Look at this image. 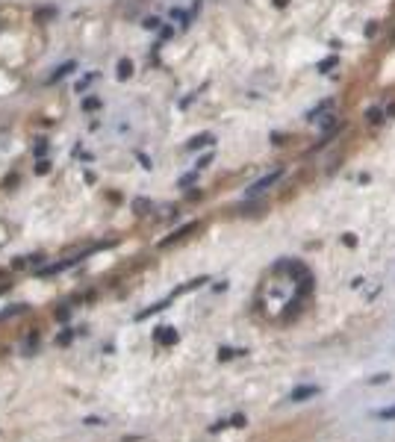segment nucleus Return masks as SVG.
I'll return each instance as SVG.
<instances>
[{
	"label": "nucleus",
	"mask_w": 395,
	"mask_h": 442,
	"mask_svg": "<svg viewBox=\"0 0 395 442\" xmlns=\"http://www.w3.org/2000/svg\"><path fill=\"white\" fill-rule=\"evenodd\" d=\"M280 177H283V168H274L271 174H266V177H260V180L248 189V198H257V195H263V192H269L277 180H280Z\"/></svg>",
	"instance_id": "1"
},
{
	"label": "nucleus",
	"mask_w": 395,
	"mask_h": 442,
	"mask_svg": "<svg viewBox=\"0 0 395 442\" xmlns=\"http://www.w3.org/2000/svg\"><path fill=\"white\" fill-rule=\"evenodd\" d=\"M74 68H77V62H62V65H59V68L50 74V80H47V83H59V80H62V77H68Z\"/></svg>",
	"instance_id": "2"
},
{
	"label": "nucleus",
	"mask_w": 395,
	"mask_h": 442,
	"mask_svg": "<svg viewBox=\"0 0 395 442\" xmlns=\"http://www.w3.org/2000/svg\"><path fill=\"white\" fill-rule=\"evenodd\" d=\"M207 145H212V136H209V133H201V136H195L186 147H189V150H198V147H207Z\"/></svg>",
	"instance_id": "3"
},
{
	"label": "nucleus",
	"mask_w": 395,
	"mask_h": 442,
	"mask_svg": "<svg viewBox=\"0 0 395 442\" xmlns=\"http://www.w3.org/2000/svg\"><path fill=\"white\" fill-rule=\"evenodd\" d=\"M312 395H319V389H315V386H301V389L292 392V401H304V398H312Z\"/></svg>",
	"instance_id": "4"
},
{
	"label": "nucleus",
	"mask_w": 395,
	"mask_h": 442,
	"mask_svg": "<svg viewBox=\"0 0 395 442\" xmlns=\"http://www.w3.org/2000/svg\"><path fill=\"white\" fill-rule=\"evenodd\" d=\"M133 74V65H130V59H121L118 62V80H127Z\"/></svg>",
	"instance_id": "5"
},
{
	"label": "nucleus",
	"mask_w": 395,
	"mask_h": 442,
	"mask_svg": "<svg viewBox=\"0 0 395 442\" xmlns=\"http://www.w3.org/2000/svg\"><path fill=\"white\" fill-rule=\"evenodd\" d=\"M366 121H369L372 127H377V124L383 121V112H380V109H366Z\"/></svg>",
	"instance_id": "6"
},
{
	"label": "nucleus",
	"mask_w": 395,
	"mask_h": 442,
	"mask_svg": "<svg viewBox=\"0 0 395 442\" xmlns=\"http://www.w3.org/2000/svg\"><path fill=\"white\" fill-rule=\"evenodd\" d=\"M92 80H95V71H92V74H86V77H83L80 83H77V92H86V88H89V83H92Z\"/></svg>",
	"instance_id": "7"
},
{
	"label": "nucleus",
	"mask_w": 395,
	"mask_h": 442,
	"mask_svg": "<svg viewBox=\"0 0 395 442\" xmlns=\"http://www.w3.org/2000/svg\"><path fill=\"white\" fill-rule=\"evenodd\" d=\"M377 419H383V421L395 419V404H392V407H386V410H380V413H377Z\"/></svg>",
	"instance_id": "8"
},
{
	"label": "nucleus",
	"mask_w": 395,
	"mask_h": 442,
	"mask_svg": "<svg viewBox=\"0 0 395 442\" xmlns=\"http://www.w3.org/2000/svg\"><path fill=\"white\" fill-rule=\"evenodd\" d=\"M198 180V171H192V174H186V177H180V186H192Z\"/></svg>",
	"instance_id": "9"
},
{
	"label": "nucleus",
	"mask_w": 395,
	"mask_h": 442,
	"mask_svg": "<svg viewBox=\"0 0 395 442\" xmlns=\"http://www.w3.org/2000/svg\"><path fill=\"white\" fill-rule=\"evenodd\" d=\"M333 65H336V56H331V59L319 62V71H328V68H333Z\"/></svg>",
	"instance_id": "10"
},
{
	"label": "nucleus",
	"mask_w": 395,
	"mask_h": 442,
	"mask_svg": "<svg viewBox=\"0 0 395 442\" xmlns=\"http://www.w3.org/2000/svg\"><path fill=\"white\" fill-rule=\"evenodd\" d=\"M160 27V18H145V30H156Z\"/></svg>",
	"instance_id": "11"
},
{
	"label": "nucleus",
	"mask_w": 395,
	"mask_h": 442,
	"mask_svg": "<svg viewBox=\"0 0 395 442\" xmlns=\"http://www.w3.org/2000/svg\"><path fill=\"white\" fill-rule=\"evenodd\" d=\"M83 106H86V109H98V106H101V101H98V98H89Z\"/></svg>",
	"instance_id": "12"
},
{
	"label": "nucleus",
	"mask_w": 395,
	"mask_h": 442,
	"mask_svg": "<svg viewBox=\"0 0 395 442\" xmlns=\"http://www.w3.org/2000/svg\"><path fill=\"white\" fill-rule=\"evenodd\" d=\"M209 162H212V153H207V156H201V159H198V168H207Z\"/></svg>",
	"instance_id": "13"
},
{
	"label": "nucleus",
	"mask_w": 395,
	"mask_h": 442,
	"mask_svg": "<svg viewBox=\"0 0 395 442\" xmlns=\"http://www.w3.org/2000/svg\"><path fill=\"white\" fill-rule=\"evenodd\" d=\"M136 156H139V162H142V165H145V168H150V159H147V156H145V153H136Z\"/></svg>",
	"instance_id": "14"
},
{
	"label": "nucleus",
	"mask_w": 395,
	"mask_h": 442,
	"mask_svg": "<svg viewBox=\"0 0 395 442\" xmlns=\"http://www.w3.org/2000/svg\"><path fill=\"white\" fill-rule=\"evenodd\" d=\"M274 3H277V6H286V0H274Z\"/></svg>",
	"instance_id": "15"
}]
</instances>
